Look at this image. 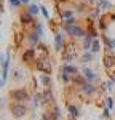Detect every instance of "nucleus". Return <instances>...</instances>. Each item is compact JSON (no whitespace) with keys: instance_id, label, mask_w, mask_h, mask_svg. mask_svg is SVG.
<instances>
[{"instance_id":"2","label":"nucleus","mask_w":115,"mask_h":120,"mask_svg":"<svg viewBox=\"0 0 115 120\" xmlns=\"http://www.w3.org/2000/svg\"><path fill=\"white\" fill-rule=\"evenodd\" d=\"M11 114L14 115V117H22L24 114H26V106L24 104H21V102H14V104H11Z\"/></svg>"},{"instance_id":"22","label":"nucleus","mask_w":115,"mask_h":120,"mask_svg":"<svg viewBox=\"0 0 115 120\" xmlns=\"http://www.w3.org/2000/svg\"><path fill=\"white\" fill-rule=\"evenodd\" d=\"M2 85H3V79H0V86H2Z\"/></svg>"},{"instance_id":"17","label":"nucleus","mask_w":115,"mask_h":120,"mask_svg":"<svg viewBox=\"0 0 115 120\" xmlns=\"http://www.w3.org/2000/svg\"><path fill=\"white\" fill-rule=\"evenodd\" d=\"M90 46H91V37H86L85 38V50H90Z\"/></svg>"},{"instance_id":"9","label":"nucleus","mask_w":115,"mask_h":120,"mask_svg":"<svg viewBox=\"0 0 115 120\" xmlns=\"http://www.w3.org/2000/svg\"><path fill=\"white\" fill-rule=\"evenodd\" d=\"M34 53H35L34 50H29V51H26V53L22 55V59H24V61H30V59H32V56H34Z\"/></svg>"},{"instance_id":"7","label":"nucleus","mask_w":115,"mask_h":120,"mask_svg":"<svg viewBox=\"0 0 115 120\" xmlns=\"http://www.w3.org/2000/svg\"><path fill=\"white\" fill-rule=\"evenodd\" d=\"M83 77H85L88 82H93V80H96V74L93 72V71H90V69H83Z\"/></svg>"},{"instance_id":"5","label":"nucleus","mask_w":115,"mask_h":120,"mask_svg":"<svg viewBox=\"0 0 115 120\" xmlns=\"http://www.w3.org/2000/svg\"><path fill=\"white\" fill-rule=\"evenodd\" d=\"M61 74H66V75L77 74V67H74V66H69V64H64L62 67H61Z\"/></svg>"},{"instance_id":"16","label":"nucleus","mask_w":115,"mask_h":120,"mask_svg":"<svg viewBox=\"0 0 115 120\" xmlns=\"http://www.w3.org/2000/svg\"><path fill=\"white\" fill-rule=\"evenodd\" d=\"M69 111H70V115H72V117H77V115H78V109L74 107V106H70V107H69Z\"/></svg>"},{"instance_id":"15","label":"nucleus","mask_w":115,"mask_h":120,"mask_svg":"<svg viewBox=\"0 0 115 120\" xmlns=\"http://www.w3.org/2000/svg\"><path fill=\"white\" fill-rule=\"evenodd\" d=\"M91 59H93V55H91V53H86V55H83V58H82L83 63H88V61H91Z\"/></svg>"},{"instance_id":"20","label":"nucleus","mask_w":115,"mask_h":120,"mask_svg":"<svg viewBox=\"0 0 115 120\" xmlns=\"http://www.w3.org/2000/svg\"><path fill=\"white\" fill-rule=\"evenodd\" d=\"M42 13H43V16H45V18H50V15H48V11H47V8H43V7H42Z\"/></svg>"},{"instance_id":"4","label":"nucleus","mask_w":115,"mask_h":120,"mask_svg":"<svg viewBox=\"0 0 115 120\" xmlns=\"http://www.w3.org/2000/svg\"><path fill=\"white\" fill-rule=\"evenodd\" d=\"M66 30L70 34V35H75V37H82V35H83V29L78 27V26H70V27H66Z\"/></svg>"},{"instance_id":"3","label":"nucleus","mask_w":115,"mask_h":120,"mask_svg":"<svg viewBox=\"0 0 115 120\" xmlns=\"http://www.w3.org/2000/svg\"><path fill=\"white\" fill-rule=\"evenodd\" d=\"M8 64H10V55L5 53L2 56V79H3V82L8 79Z\"/></svg>"},{"instance_id":"18","label":"nucleus","mask_w":115,"mask_h":120,"mask_svg":"<svg viewBox=\"0 0 115 120\" xmlns=\"http://www.w3.org/2000/svg\"><path fill=\"white\" fill-rule=\"evenodd\" d=\"M114 107V101H112V98H107V109H112Z\"/></svg>"},{"instance_id":"10","label":"nucleus","mask_w":115,"mask_h":120,"mask_svg":"<svg viewBox=\"0 0 115 120\" xmlns=\"http://www.w3.org/2000/svg\"><path fill=\"white\" fill-rule=\"evenodd\" d=\"M21 19H22V22L26 21V24H29V22H32V15L27 11V13H24V15L21 16Z\"/></svg>"},{"instance_id":"8","label":"nucleus","mask_w":115,"mask_h":120,"mask_svg":"<svg viewBox=\"0 0 115 120\" xmlns=\"http://www.w3.org/2000/svg\"><path fill=\"white\" fill-rule=\"evenodd\" d=\"M82 91L83 93H93L94 91V86L91 83H82Z\"/></svg>"},{"instance_id":"11","label":"nucleus","mask_w":115,"mask_h":120,"mask_svg":"<svg viewBox=\"0 0 115 120\" xmlns=\"http://www.w3.org/2000/svg\"><path fill=\"white\" fill-rule=\"evenodd\" d=\"M38 11H40V8H38L37 5H30V7H29V13H30L32 16H34V15H37Z\"/></svg>"},{"instance_id":"1","label":"nucleus","mask_w":115,"mask_h":120,"mask_svg":"<svg viewBox=\"0 0 115 120\" xmlns=\"http://www.w3.org/2000/svg\"><path fill=\"white\" fill-rule=\"evenodd\" d=\"M10 98H13L14 101H18V102H22V101H27L29 99V94L24 88H19V90H13L10 93Z\"/></svg>"},{"instance_id":"12","label":"nucleus","mask_w":115,"mask_h":120,"mask_svg":"<svg viewBox=\"0 0 115 120\" xmlns=\"http://www.w3.org/2000/svg\"><path fill=\"white\" fill-rule=\"evenodd\" d=\"M61 16L64 19H70L72 18V11H69V10H66V11H61Z\"/></svg>"},{"instance_id":"21","label":"nucleus","mask_w":115,"mask_h":120,"mask_svg":"<svg viewBox=\"0 0 115 120\" xmlns=\"http://www.w3.org/2000/svg\"><path fill=\"white\" fill-rule=\"evenodd\" d=\"M21 3H29V0H21Z\"/></svg>"},{"instance_id":"6","label":"nucleus","mask_w":115,"mask_h":120,"mask_svg":"<svg viewBox=\"0 0 115 120\" xmlns=\"http://www.w3.org/2000/svg\"><path fill=\"white\" fill-rule=\"evenodd\" d=\"M54 45H56L58 51L62 50V45H64V42H62V34H56V35H54Z\"/></svg>"},{"instance_id":"19","label":"nucleus","mask_w":115,"mask_h":120,"mask_svg":"<svg viewBox=\"0 0 115 120\" xmlns=\"http://www.w3.org/2000/svg\"><path fill=\"white\" fill-rule=\"evenodd\" d=\"M10 5H13V7H19V3H21V0H8Z\"/></svg>"},{"instance_id":"13","label":"nucleus","mask_w":115,"mask_h":120,"mask_svg":"<svg viewBox=\"0 0 115 120\" xmlns=\"http://www.w3.org/2000/svg\"><path fill=\"white\" fill-rule=\"evenodd\" d=\"M40 80L43 82V85H45V86H48V85L51 83V80H50V77H48V75H42V77H40Z\"/></svg>"},{"instance_id":"14","label":"nucleus","mask_w":115,"mask_h":120,"mask_svg":"<svg viewBox=\"0 0 115 120\" xmlns=\"http://www.w3.org/2000/svg\"><path fill=\"white\" fill-rule=\"evenodd\" d=\"M91 50H93V53H97V51H99V42H97V40H94V42H93Z\"/></svg>"}]
</instances>
